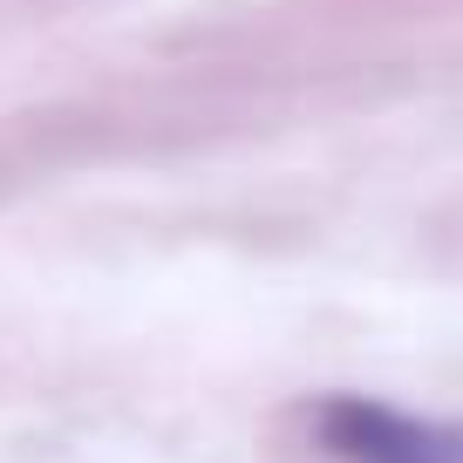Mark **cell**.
<instances>
[{
    "label": "cell",
    "mask_w": 463,
    "mask_h": 463,
    "mask_svg": "<svg viewBox=\"0 0 463 463\" xmlns=\"http://www.w3.org/2000/svg\"><path fill=\"white\" fill-rule=\"evenodd\" d=\"M320 430H327V449L347 463H457V449L436 430H416V422L368 402H334L320 416Z\"/></svg>",
    "instance_id": "6da1fadb"
}]
</instances>
